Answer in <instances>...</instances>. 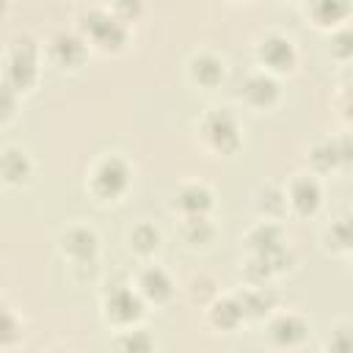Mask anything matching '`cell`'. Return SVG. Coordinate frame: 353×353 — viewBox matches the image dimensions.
I'll return each mask as SVG.
<instances>
[{
    "mask_svg": "<svg viewBox=\"0 0 353 353\" xmlns=\"http://www.w3.org/2000/svg\"><path fill=\"white\" fill-rule=\"evenodd\" d=\"M138 295L152 303H165L174 295V281L160 268H146L138 279Z\"/></svg>",
    "mask_w": 353,
    "mask_h": 353,
    "instance_id": "obj_8",
    "label": "cell"
},
{
    "mask_svg": "<svg viewBox=\"0 0 353 353\" xmlns=\"http://www.w3.org/2000/svg\"><path fill=\"white\" fill-rule=\"evenodd\" d=\"M63 251H66L69 256L85 262V259H91L94 251H97V234H94L91 229H85V226H74V229H69V232L63 234Z\"/></svg>",
    "mask_w": 353,
    "mask_h": 353,
    "instance_id": "obj_13",
    "label": "cell"
},
{
    "mask_svg": "<svg viewBox=\"0 0 353 353\" xmlns=\"http://www.w3.org/2000/svg\"><path fill=\"white\" fill-rule=\"evenodd\" d=\"M350 3L347 0H312L309 3V14L317 25H336L347 17Z\"/></svg>",
    "mask_w": 353,
    "mask_h": 353,
    "instance_id": "obj_17",
    "label": "cell"
},
{
    "mask_svg": "<svg viewBox=\"0 0 353 353\" xmlns=\"http://www.w3.org/2000/svg\"><path fill=\"white\" fill-rule=\"evenodd\" d=\"M306 331H309V325H306V320L298 317V314H279V317L270 323V339H273L276 345H284V347H292V345L303 342Z\"/></svg>",
    "mask_w": 353,
    "mask_h": 353,
    "instance_id": "obj_10",
    "label": "cell"
},
{
    "mask_svg": "<svg viewBox=\"0 0 353 353\" xmlns=\"http://www.w3.org/2000/svg\"><path fill=\"white\" fill-rule=\"evenodd\" d=\"M50 55L58 66H80L83 58H85V44L83 39L72 36V33H58L52 41H50Z\"/></svg>",
    "mask_w": 353,
    "mask_h": 353,
    "instance_id": "obj_9",
    "label": "cell"
},
{
    "mask_svg": "<svg viewBox=\"0 0 353 353\" xmlns=\"http://www.w3.org/2000/svg\"><path fill=\"white\" fill-rule=\"evenodd\" d=\"M290 204L301 212V215H309V212H314L317 207H320V199H323V190H320V185H317V179L314 176H306V174H301V176H295L292 179V185H290Z\"/></svg>",
    "mask_w": 353,
    "mask_h": 353,
    "instance_id": "obj_7",
    "label": "cell"
},
{
    "mask_svg": "<svg viewBox=\"0 0 353 353\" xmlns=\"http://www.w3.org/2000/svg\"><path fill=\"white\" fill-rule=\"evenodd\" d=\"M83 33L102 50H119L127 41V25L108 11H88L83 14Z\"/></svg>",
    "mask_w": 353,
    "mask_h": 353,
    "instance_id": "obj_2",
    "label": "cell"
},
{
    "mask_svg": "<svg viewBox=\"0 0 353 353\" xmlns=\"http://www.w3.org/2000/svg\"><path fill=\"white\" fill-rule=\"evenodd\" d=\"M201 132L207 138V143L218 152H232L240 146V127H237V119L229 113V110H210L204 119H201Z\"/></svg>",
    "mask_w": 353,
    "mask_h": 353,
    "instance_id": "obj_3",
    "label": "cell"
},
{
    "mask_svg": "<svg viewBox=\"0 0 353 353\" xmlns=\"http://www.w3.org/2000/svg\"><path fill=\"white\" fill-rule=\"evenodd\" d=\"M210 320H212L215 328L232 331V328H237V325L245 320V314H243V306H240L237 298H223V301H218V303L212 306Z\"/></svg>",
    "mask_w": 353,
    "mask_h": 353,
    "instance_id": "obj_16",
    "label": "cell"
},
{
    "mask_svg": "<svg viewBox=\"0 0 353 353\" xmlns=\"http://www.w3.org/2000/svg\"><path fill=\"white\" fill-rule=\"evenodd\" d=\"M154 342H152V336L146 334V331H127L121 339H119V347L121 350H132V353H138V350H149Z\"/></svg>",
    "mask_w": 353,
    "mask_h": 353,
    "instance_id": "obj_22",
    "label": "cell"
},
{
    "mask_svg": "<svg viewBox=\"0 0 353 353\" xmlns=\"http://www.w3.org/2000/svg\"><path fill=\"white\" fill-rule=\"evenodd\" d=\"M36 63H39V52H36V44L30 39L11 41V52L6 61V83L14 91L30 88L36 80Z\"/></svg>",
    "mask_w": 353,
    "mask_h": 353,
    "instance_id": "obj_1",
    "label": "cell"
},
{
    "mask_svg": "<svg viewBox=\"0 0 353 353\" xmlns=\"http://www.w3.org/2000/svg\"><path fill=\"white\" fill-rule=\"evenodd\" d=\"M3 11H6V0H0V14H3Z\"/></svg>",
    "mask_w": 353,
    "mask_h": 353,
    "instance_id": "obj_26",
    "label": "cell"
},
{
    "mask_svg": "<svg viewBox=\"0 0 353 353\" xmlns=\"http://www.w3.org/2000/svg\"><path fill=\"white\" fill-rule=\"evenodd\" d=\"M331 234H336V248H339V251H345V248H347V243H350L347 223H345V221H342V223H336V226L331 229Z\"/></svg>",
    "mask_w": 353,
    "mask_h": 353,
    "instance_id": "obj_25",
    "label": "cell"
},
{
    "mask_svg": "<svg viewBox=\"0 0 353 353\" xmlns=\"http://www.w3.org/2000/svg\"><path fill=\"white\" fill-rule=\"evenodd\" d=\"M243 97L254 108H270L279 99V85L270 74H251L243 85Z\"/></svg>",
    "mask_w": 353,
    "mask_h": 353,
    "instance_id": "obj_11",
    "label": "cell"
},
{
    "mask_svg": "<svg viewBox=\"0 0 353 353\" xmlns=\"http://www.w3.org/2000/svg\"><path fill=\"white\" fill-rule=\"evenodd\" d=\"M0 174H3V179H8V182H22L28 174H30V163H28V157H25V152L22 149H6L3 154H0Z\"/></svg>",
    "mask_w": 353,
    "mask_h": 353,
    "instance_id": "obj_18",
    "label": "cell"
},
{
    "mask_svg": "<svg viewBox=\"0 0 353 353\" xmlns=\"http://www.w3.org/2000/svg\"><path fill=\"white\" fill-rule=\"evenodd\" d=\"M350 154H347V138H331V141H320L314 149H312V163L320 168V171H331L336 168L339 163H345Z\"/></svg>",
    "mask_w": 353,
    "mask_h": 353,
    "instance_id": "obj_12",
    "label": "cell"
},
{
    "mask_svg": "<svg viewBox=\"0 0 353 353\" xmlns=\"http://www.w3.org/2000/svg\"><path fill=\"white\" fill-rule=\"evenodd\" d=\"M190 72L193 77L201 83V85H215L221 77H223V63L215 58V55H199L190 61Z\"/></svg>",
    "mask_w": 353,
    "mask_h": 353,
    "instance_id": "obj_19",
    "label": "cell"
},
{
    "mask_svg": "<svg viewBox=\"0 0 353 353\" xmlns=\"http://www.w3.org/2000/svg\"><path fill=\"white\" fill-rule=\"evenodd\" d=\"M259 61L273 72H290L298 61V52H295V44L287 36L273 33L259 44Z\"/></svg>",
    "mask_w": 353,
    "mask_h": 353,
    "instance_id": "obj_6",
    "label": "cell"
},
{
    "mask_svg": "<svg viewBox=\"0 0 353 353\" xmlns=\"http://www.w3.org/2000/svg\"><path fill=\"white\" fill-rule=\"evenodd\" d=\"M130 243H132L135 251H141V254H152V251L160 245V234H157V229H154L152 223H141V226L132 229Z\"/></svg>",
    "mask_w": 353,
    "mask_h": 353,
    "instance_id": "obj_20",
    "label": "cell"
},
{
    "mask_svg": "<svg viewBox=\"0 0 353 353\" xmlns=\"http://www.w3.org/2000/svg\"><path fill=\"white\" fill-rule=\"evenodd\" d=\"M210 204H212V193L204 185H185L176 193V207L185 215H204L210 210Z\"/></svg>",
    "mask_w": 353,
    "mask_h": 353,
    "instance_id": "obj_15",
    "label": "cell"
},
{
    "mask_svg": "<svg viewBox=\"0 0 353 353\" xmlns=\"http://www.w3.org/2000/svg\"><path fill=\"white\" fill-rule=\"evenodd\" d=\"M127 185H130V168H127V163L119 160V157H105V160L94 168V174H91V188H94V193L102 196V199H116V196H121V193L127 190Z\"/></svg>",
    "mask_w": 353,
    "mask_h": 353,
    "instance_id": "obj_4",
    "label": "cell"
},
{
    "mask_svg": "<svg viewBox=\"0 0 353 353\" xmlns=\"http://www.w3.org/2000/svg\"><path fill=\"white\" fill-rule=\"evenodd\" d=\"M19 336H22V325L17 314L0 301V345H14Z\"/></svg>",
    "mask_w": 353,
    "mask_h": 353,
    "instance_id": "obj_21",
    "label": "cell"
},
{
    "mask_svg": "<svg viewBox=\"0 0 353 353\" xmlns=\"http://www.w3.org/2000/svg\"><path fill=\"white\" fill-rule=\"evenodd\" d=\"M14 108H17V91L8 83H3L0 85V121H6L14 113Z\"/></svg>",
    "mask_w": 353,
    "mask_h": 353,
    "instance_id": "obj_23",
    "label": "cell"
},
{
    "mask_svg": "<svg viewBox=\"0 0 353 353\" xmlns=\"http://www.w3.org/2000/svg\"><path fill=\"white\" fill-rule=\"evenodd\" d=\"M116 17L124 22V19H132L141 14V0H116Z\"/></svg>",
    "mask_w": 353,
    "mask_h": 353,
    "instance_id": "obj_24",
    "label": "cell"
},
{
    "mask_svg": "<svg viewBox=\"0 0 353 353\" xmlns=\"http://www.w3.org/2000/svg\"><path fill=\"white\" fill-rule=\"evenodd\" d=\"M237 301H240L245 317H262V314H268V312L273 309L276 292L268 290V287H262V284H254V287H248Z\"/></svg>",
    "mask_w": 353,
    "mask_h": 353,
    "instance_id": "obj_14",
    "label": "cell"
},
{
    "mask_svg": "<svg viewBox=\"0 0 353 353\" xmlns=\"http://www.w3.org/2000/svg\"><path fill=\"white\" fill-rule=\"evenodd\" d=\"M105 314L108 320H113L116 325H130L143 314V298L127 287H119L108 295L105 301Z\"/></svg>",
    "mask_w": 353,
    "mask_h": 353,
    "instance_id": "obj_5",
    "label": "cell"
}]
</instances>
